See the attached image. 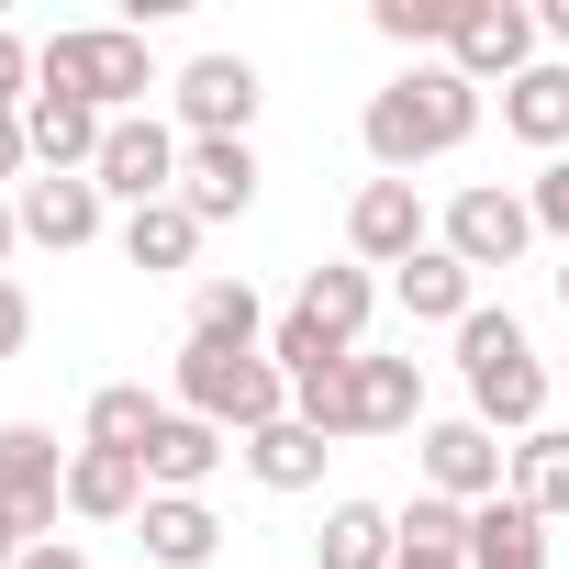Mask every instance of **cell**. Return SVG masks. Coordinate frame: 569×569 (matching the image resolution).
<instances>
[{"instance_id":"18","label":"cell","mask_w":569,"mask_h":569,"mask_svg":"<svg viewBox=\"0 0 569 569\" xmlns=\"http://www.w3.org/2000/svg\"><path fill=\"white\" fill-rule=\"evenodd\" d=\"M402 425H425V369L358 347V436H402Z\"/></svg>"},{"instance_id":"16","label":"cell","mask_w":569,"mask_h":569,"mask_svg":"<svg viewBox=\"0 0 569 569\" xmlns=\"http://www.w3.org/2000/svg\"><path fill=\"white\" fill-rule=\"evenodd\" d=\"M68 513H79V525H134V513H146V458L79 447V458H68Z\"/></svg>"},{"instance_id":"35","label":"cell","mask_w":569,"mask_h":569,"mask_svg":"<svg viewBox=\"0 0 569 569\" xmlns=\"http://www.w3.org/2000/svg\"><path fill=\"white\" fill-rule=\"evenodd\" d=\"M23 336H34V302H23V279H0V358H23Z\"/></svg>"},{"instance_id":"2","label":"cell","mask_w":569,"mask_h":569,"mask_svg":"<svg viewBox=\"0 0 569 569\" xmlns=\"http://www.w3.org/2000/svg\"><path fill=\"white\" fill-rule=\"evenodd\" d=\"M458 369H469V413H480L491 436L525 447V436L547 425V391H558V380L536 369V347H525L513 313H469V325H458Z\"/></svg>"},{"instance_id":"14","label":"cell","mask_w":569,"mask_h":569,"mask_svg":"<svg viewBox=\"0 0 569 569\" xmlns=\"http://www.w3.org/2000/svg\"><path fill=\"white\" fill-rule=\"evenodd\" d=\"M134 547H146L157 569H212V547H223V513H212L201 491H146V513H134Z\"/></svg>"},{"instance_id":"30","label":"cell","mask_w":569,"mask_h":569,"mask_svg":"<svg viewBox=\"0 0 569 569\" xmlns=\"http://www.w3.org/2000/svg\"><path fill=\"white\" fill-rule=\"evenodd\" d=\"M291 413L336 447V436H358V358H336V369H313V380H291Z\"/></svg>"},{"instance_id":"34","label":"cell","mask_w":569,"mask_h":569,"mask_svg":"<svg viewBox=\"0 0 569 569\" xmlns=\"http://www.w3.org/2000/svg\"><path fill=\"white\" fill-rule=\"evenodd\" d=\"M525 201H536V223H547V234H569V157H547V179H536Z\"/></svg>"},{"instance_id":"10","label":"cell","mask_w":569,"mask_h":569,"mask_svg":"<svg viewBox=\"0 0 569 569\" xmlns=\"http://www.w3.org/2000/svg\"><path fill=\"white\" fill-rule=\"evenodd\" d=\"M347 246H358V268H413V257L436 246V223H425L413 179H369V190L347 201Z\"/></svg>"},{"instance_id":"6","label":"cell","mask_w":569,"mask_h":569,"mask_svg":"<svg viewBox=\"0 0 569 569\" xmlns=\"http://www.w3.org/2000/svg\"><path fill=\"white\" fill-rule=\"evenodd\" d=\"M447 68L469 79V90H513L525 68H536V12L525 0H458V23H447Z\"/></svg>"},{"instance_id":"24","label":"cell","mask_w":569,"mask_h":569,"mask_svg":"<svg viewBox=\"0 0 569 569\" xmlns=\"http://www.w3.org/2000/svg\"><path fill=\"white\" fill-rule=\"evenodd\" d=\"M391 291H402L413 325H469V313H480V302H469V268H458L447 246H425L413 268H391Z\"/></svg>"},{"instance_id":"11","label":"cell","mask_w":569,"mask_h":569,"mask_svg":"<svg viewBox=\"0 0 569 569\" xmlns=\"http://www.w3.org/2000/svg\"><path fill=\"white\" fill-rule=\"evenodd\" d=\"M101 134H112V112H90L79 90H34L23 101V146L46 157V179H90L101 168Z\"/></svg>"},{"instance_id":"39","label":"cell","mask_w":569,"mask_h":569,"mask_svg":"<svg viewBox=\"0 0 569 569\" xmlns=\"http://www.w3.org/2000/svg\"><path fill=\"white\" fill-rule=\"evenodd\" d=\"M536 34H558V46H569V0H547V12H536Z\"/></svg>"},{"instance_id":"23","label":"cell","mask_w":569,"mask_h":569,"mask_svg":"<svg viewBox=\"0 0 569 569\" xmlns=\"http://www.w3.org/2000/svg\"><path fill=\"white\" fill-rule=\"evenodd\" d=\"M469 569H547V525L502 491V502H480L469 513Z\"/></svg>"},{"instance_id":"26","label":"cell","mask_w":569,"mask_h":569,"mask_svg":"<svg viewBox=\"0 0 569 569\" xmlns=\"http://www.w3.org/2000/svg\"><path fill=\"white\" fill-rule=\"evenodd\" d=\"M502 123H513L525 146H547V157H558V146H569V68H547V57H536V68L502 90Z\"/></svg>"},{"instance_id":"20","label":"cell","mask_w":569,"mask_h":569,"mask_svg":"<svg viewBox=\"0 0 569 569\" xmlns=\"http://www.w3.org/2000/svg\"><path fill=\"white\" fill-rule=\"evenodd\" d=\"M391 569H469V502H447V491L402 502V547H391Z\"/></svg>"},{"instance_id":"15","label":"cell","mask_w":569,"mask_h":569,"mask_svg":"<svg viewBox=\"0 0 569 569\" xmlns=\"http://www.w3.org/2000/svg\"><path fill=\"white\" fill-rule=\"evenodd\" d=\"M223 447H234L223 425H201V413H179V402H168V425L146 436V491H201V480L223 469Z\"/></svg>"},{"instance_id":"28","label":"cell","mask_w":569,"mask_h":569,"mask_svg":"<svg viewBox=\"0 0 569 569\" xmlns=\"http://www.w3.org/2000/svg\"><path fill=\"white\" fill-rule=\"evenodd\" d=\"M190 336H212V347H268V302L246 291V279H201V291H190Z\"/></svg>"},{"instance_id":"25","label":"cell","mask_w":569,"mask_h":569,"mask_svg":"<svg viewBox=\"0 0 569 569\" xmlns=\"http://www.w3.org/2000/svg\"><path fill=\"white\" fill-rule=\"evenodd\" d=\"M246 469H257L268 491H313V480H325V436H313L302 413H279V425L246 436Z\"/></svg>"},{"instance_id":"29","label":"cell","mask_w":569,"mask_h":569,"mask_svg":"<svg viewBox=\"0 0 569 569\" xmlns=\"http://www.w3.org/2000/svg\"><path fill=\"white\" fill-rule=\"evenodd\" d=\"M190 246H201L190 201H146V212H123V257H134V268H190Z\"/></svg>"},{"instance_id":"37","label":"cell","mask_w":569,"mask_h":569,"mask_svg":"<svg viewBox=\"0 0 569 569\" xmlns=\"http://www.w3.org/2000/svg\"><path fill=\"white\" fill-rule=\"evenodd\" d=\"M23 569H90V558H79V547L57 536V547H23Z\"/></svg>"},{"instance_id":"17","label":"cell","mask_w":569,"mask_h":569,"mask_svg":"<svg viewBox=\"0 0 569 569\" xmlns=\"http://www.w3.org/2000/svg\"><path fill=\"white\" fill-rule=\"evenodd\" d=\"M12 212H23V234H34V246H57V257H68V246H90V234H101V179H23V201H12Z\"/></svg>"},{"instance_id":"32","label":"cell","mask_w":569,"mask_h":569,"mask_svg":"<svg viewBox=\"0 0 569 569\" xmlns=\"http://www.w3.org/2000/svg\"><path fill=\"white\" fill-rule=\"evenodd\" d=\"M391 46H447V23H458V0H380L369 12Z\"/></svg>"},{"instance_id":"22","label":"cell","mask_w":569,"mask_h":569,"mask_svg":"<svg viewBox=\"0 0 569 569\" xmlns=\"http://www.w3.org/2000/svg\"><path fill=\"white\" fill-rule=\"evenodd\" d=\"M168 425V402L146 391V380H112V391H90V425H79V447H112V458H146V436Z\"/></svg>"},{"instance_id":"33","label":"cell","mask_w":569,"mask_h":569,"mask_svg":"<svg viewBox=\"0 0 569 569\" xmlns=\"http://www.w3.org/2000/svg\"><path fill=\"white\" fill-rule=\"evenodd\" d=\"M23 101H34V46L0 34V112H23Z\"/></svg>"},{"instance_id":"27","label":"cell","mask_w":569,"mask_h":569,"mask_svg":"<svg viewBox=\"0 0 569 569\" xmlns=\"http://www.w3.org/2000/svg\"><path fill=\"white\" fill-rule=\"evenodd\" d=\"M513 502H525L536 525L569 513V425H536V436L513 447Z\"/></svg>"},{"instance_id":"42","label":"cell","mask_w":569,"mask_h":569,"mask_svg":"<svg viewBox=\"0 0 569 569\" xmlns=\"http://www.w3.org/2000/svg\"><path fill=\"white\" fill-rule=\"evenodd\" d=\"M558 302H569V268H558Z\"/></svg>"},{"instance_id":"4","label":"cell","mask_w":569,"mask_h":569,"mask_svg":"<svg viewBox=\"0 0 569 569\" xmlns=\"http://www.w3.org/2000/svg\"><path fill=\"white\" fill-rule=\"evenodd\" d=\"M34 90H79L90 112H134L146 90H157V57H146V34H123V23H90V34H46L34 46Z\"/></svg>"},{"instance_id":"8","label":"cell","mask_w":569,"mask_h":569,"mask_svg":"<svg viewBox=\"0 0 569 569\" xmlns=\"http://www.w3.org/2000/svg\"><path fill=\"white\" fill-rule=\"evenodd\" d=\"M413 447H425V491H447V502H469V513L513 491V447H502L480 413H458V425H425Z\"/></svg>"},{"instance_id":"19","label":"cell","mask_w":569,"mask_h":569,"mask_svg":"<svg viewBox=\"0 0 569 569\" xmlns=\"http://www.w3.org/2000/svg\"><path fill=\"white\" fill-rule=\"evenodd\" d=\"M391 547H402V513H380V502H336L325 536H313V569H391Z\"/></svg>"},{"instance_id":"5","label":"cell","mask_w":569,"mask_h":569,"mask_svg":"<svg viewBox=\"0 0 569 569\" xmlns=\"http://www.w3.org/2000/svg\"><path fill=\"white\" fill-rule=\"evenodd\" d=\"M0 513L23 525V547H57V513H68V458L46 425H0Z\"/></svg>"},{"instance_id":"9","label":"cell","mask_w":569,"mask_h":569,"mask_svg":"<svg viewBox=\"0 0 569 569\" xmlns=\"http://www.w3.org/2000/svg\"><path fill=\"white\" fill-rule=\"evenodd\" d=\"M436 246L480 279V268H513L525 246H536V201H513V190H458L447 201V223H436Z\"/></svg>"},{"instance_id":"40","label":"cell","mask_w":569,"mask_h":569,"mask_svg":"<svg viewBox=\"0 0 569 569\" xmlns=\"http://www.w3.org/2000/svg\"><path fill=\"white\" fill-rule=\"evenodd\" d=\"M12 246H23V212H12V201H0V257H12Z\"/></svg>"},{"instance_id":"21","label":"cell","mask_w":569,"mask_h":569,"mask_svg":"<svg viewBox=\"0 0 569 569\" xmlns=\"http://www.w3.org/2000/svg\"><path fill=\"white\" fill-rule=\"evenodd\" d=\"M302 313L358 358V336H369V313H380V279H369L358 257H347V268H313V279H302Z\"/></svg>"},{"instance_id":"12","label":"cell","mask_w":569,"mask_h":569,"mask_svg":"<svg viewBox=\"0 0 569 569\" xmlns=\"http://www.w3.org/2000/svg\"><path fill=\"white\" fill-rule=\"evenodd\" d=\"M179 201H190V223H234V212L257 201V146H246V134H190Z\"/></svg>"},{"instance_id":"13","label":"cell","mask_w":569,"mask_h":569,"mask_svg":"<svg viewBox=\"0 0 569 569\" xmlns=\"http://www.w3.org/2000/svg\"><path fill=\"white\" fill-rule=\"evenodd\" d=\"M257 101H268V90H257L246 57H190V68H179V123H190V134H246Z\"/></svg>"},{"instance_id":"36","label":"cell","mask_w":569,"mask_h":569,"mask_svg":"<svg viewBox=\"0 0 569 569\" xmlns=\"http://www.w3.org/2000/svg\"><path fill=\"white\" fill-rule=\"evenodd\" d=\"M23 157H34V146H23V112H0V179H12Z\"/></svg>"},{"instance_id":"31","label":"cell","mask_w":569,"mask_h":569,"mask_svg":"<svg viewBox=\"0 0 569 569\" xmlns=\"http://www.w3.org/2000/svg\"><path fill=\"white\" fill-rule=\"evenodd\" d=\"M268 358H279V369H291V380H313V369H336L347 347H336V336H325V325H313V313L291 302V313H279V325H268Z\"/></svg>"},{"instance_id":"7","label":"cell","mask_w":569,"mask_h":569,"mask_svg":"<svg viewBox=\"0 0 569 569\" xmlns=\"http://www.w3.org/2000/svg\"><path fill=\"white\" fill-rule=\"evenodd\" d=\"M179 157H190V146H179L157 112H123V123L101 134V168H90V179H101V201L146 212V201H179Z\"/></svg>"},{"instance_id":"3","label":"cell","mask_w":569,"mask_h":569,"mask_svg":"<svg viewBox=\"0 0 569 569\" xmlns=\"http://www.w3.org/2000/svg\"><path fill=\"white\" fill-rule=\"evenodd\" d=\"M179 413H201V425H223V436H257V425L291 413V369H279L268 347H212V336H190V347H179Z\"/></svg>"},{"instance_id":"41","label":"cell","mask_w":569,"mask_h":569,"mask_svg":"<svg viewBox=\"0 0 569 569\" xmlns=\"http://www.w3.org/2000/svg\"><path fill=\"white\" fill-rule=\"evenodd\" d=\"M558 402H569V358H558Z\"/></svg>"},{"instance_id":"38","label":"cell","mask_w":569,"mask_h":569,"mask_svg":"<svg viewBox=\"0 0 569 569\" xmlns=\"http://www.w3.org/2000/svg\"><path fill=\"white\" fill-rule=\"evenodd\" d=\"M0 569H23V525L12 513H0Z\"/></svg>"},{"instance_id":"1","label":"cell","mask_w":569,"mask_h":569,"mask_svg":"<svg viewBox=\"0 0 569 569\" xmlns=\"http://www.w3.org/2000/svg\"><path fill=\"white\" fill-rule=\"evenodd\" d=\"M358 134H369L380 179H402V168H425V157H458V146L480 134V90H469L458 68H402L391 90H369Z\"/></svg>"}]
</instances>
